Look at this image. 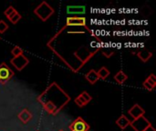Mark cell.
<instances>
[{
  "label": "cell",
  "mask_w": 156,
  "mask_h": 131,
  "mask_svg": "<svg viewBox=\"0 0 156 131\" xmlns=\"http://www.w3.org/2000/svg\"><path fill=\"white\" fill-rule=\"evenodd\" d=\"M34 13L37 15V17L45 22L54 14V9L46 1H43L37 7H36Z\"/></svg>",
  "instance_id": "cell-1"
},
{
  "label": "cell",
  "mask_w": 156,
  "mask_h": 131,
  "mask_svg": "<svg viewBox=\"0 0 156 131\" xmlns=\"http://www.w3.org/2000/svg\"><path fill=\"white\" fill-rule=\"evenodd\" d=\"M130 123H131V121L127 119V117L126 116H124V115H122L117 120H116V125L120 128V129H125L128 126H130Z\"/></svg>",
  "instance_id": "cell-9"
},
{
  "label": "cell",
  "mask_w": 156,
  "mask_h": 131,
  "mask_svg": "<svg viewBox=\"0 0 156 131\" xmlns=\"http://www.w3.org/2000/svg\"><path fill=\"white\" fill-rule=\"evenodd\" d=\"M13 76H14L13 70L8 66H6L5 63L0 65V83L4 84L7 82L12 78Z\"/></svg>",
  "instance_id": "cell-4"
},
{
  "label": "cell",
  "mask_w": 156,
  "mask_h": 131,
  "mask_svg": "<svg viewBox=\"0 0 156 131\" xmlns=\"http://www.w3.org/2000/svg\"><path fill=\"white\" fill-rule=\"evenodd\" d=\"M75 103H76V105H78L80 108H82V107H85L86 105H87V103H86V101L80 97V95H79L76 98H75Z\"/></svg>",
  "instance_id": "cell-17"
},
{
  "label": "cell",
  "mask_w": 156,
  "mask_h": 131,
  "mask_svg": "<svg viewBox=\"0 0 156 131\" xmlns=\"http://www.w3.org/2000/svg\"><path fill=\"white\" fill-rule=\"evenodd\" d=\"M68 13L70 14H79V13H83L85 11L84 6H68Z\"/></svg>",
  "instance_id": "cell-15"
},
{
  "label": "cell",
  "mask_w": 156,
  "mask_h": 131,
  "mask_svg": "<svg viewBox=\"0 0 156 131\" xmlns=\"http://www.w3.org/2000/svg\"><path fill=\"white\" fill-rule=\"evenodd\" d=\"M130 126L135 131H144L151 126V123L145 119L144 116H142L133 119V121L130 123Z\"/></svg>",
  "instance_id": "cell-2"
},
{
  "label": "cell",
  "mask_w": 156,
  "mask_h": 131,
  "mask_svg": "<svg viewBox=\"0 0 156 131\" xmlns=\"http://www.w3.org/2000/svg\"><path fill=\"white\" fill-rule=\"evenodd\" d=\"M11 54L13 55V57H17V56H20V55H23V49L19 47H15L12 51H11Z\"/></svg>",
  "instance_id": "cell-18"
},
{
  "label": "cell",
  "mask_w": 156,
  "mask_h": 131,
  "mask_svg": "<svg viewBox=\"0 0 156 131\" xmlns=\"http://www.w3.org/2000/svg\"><path fill=\"white\" fill-rule=\"evenodd\" d=\"M143 86H144V88L145 89H147V90H149V91H152V90H154V88H153L151 85H149L146 81H144V82L143 83Z\"/></svg>",
  "instance_id": "cell-23"
},
{
  "label": "cell",
  "mask_w": 156,
  "mask_h": 131,
  "mask_svg": "<svg viewBox=\"0 0 156 131\" xmlns=\"http://www.w3.org/2000/svg\"><path fill=\"white\" fill-rule=\"evenodd\" d=\"M85 78H86V79L88 80V82H89V83H90L91 85L95 84V83L100 79V78H99V77H98L97 72H96L94 69H91L90 71H89V72L86 74Z\"/></svg>",
  "instance_id": "cell-10"
},
{
  "label": "cell",
  "mask_w": 156,
  "mask_h": 131,
  "mask_svg": "<svg viewBox=\"0 0 156 131\" xmlns=\"http://www.w3.org/2000/svg\"><path fill=\"white\" fill-rule=\"evenodd\" d=\"M129 114L133 117V119L139 118V117H142V116H144L145 114V110L138 104H135L133 107H132V109L129 110Z\"/></svg>",
  "instance_id": "cell-7"
},
{
  "label": "cell",
  "mask_w": 156,
  "mask_h": 131,
  "mask_svg": "<svg viewBox=\"0 0 156 131\" xmlns=\"http://www.w3.org/2000/svg\"><path fill=\"white\" fill-rule=\"evenodd\" d=\"M137 56H138V57H139L143 62H147V61H149L150 58L153 57V53L150 52V51H148V50L144 49V50L139 51L138 54H137Z\"/></svg>",
  "instance_id": "cell-11"
},
{
  "label": "cell",
  "mask_w": 156,
  "mask_h": 131,
  "mask_svg": "<svg viewBox=\"0 0 156 131\" xmlns=\"http://www.w3.org/2000/svg\"><path fill=\"white\" fill-rule=\"evenodd\" d=\"M149 85H151L153 88H155L156 86V77L154 74H151L145 80Z\"/></svg>",
  "instance_id": "cell-16"
},
{
  "label": "cell",
  "mask_w": 156,
  "mask_h": 131,
  "mask_svg": "<svg viewBox=\"0 0 156 131\" xmlns=\"http://www.w3.org/2000/svg\"><path fill=\"white\" fill-rule=\"evenodd\" d=\"M10 62H11L12 66H14V67L17 71H22L29 64V60L25 55H20V56L15 57L11 59Z\"/></svg>",
  "instance_id": "cell-3"
},
{
  "label": "cell",
  "mask_w": 156,
  "mask_h": 131,
  "mask_svg": "<svg viewBox=\"0 0 156 131\" xmlns=\"http://www.w3.org/2000/svg\"><path fill=\"white\" fill-rule=\"evenodd\" d=\"M102 54H103V56H105L107 58H110V57L114 54V51H113V49H112V48H110V47H107V48H104V49L102 50Z\"/></svg>",
  "instance_id": "cell-20"
},
{
  "label": "cell",
  "mask_w": 156,
  "mask_h": 131,
  "mask_svg": "<svg viewBox=\"0 0 156 131\" xmlns=\"http://www.w3.org/2000/svg\"><path fill=\"white\" fill-rule=\"evenodd\" d=\"M69 129L70 131H88L90 129V126L80 117L69 126Z\"/></svg>",
  "instance_id": "cell-5"
},
{
  "label": "cell",
  "mask_w": 156,
  "mask_h": 131,
  "mask_svg": "<svg viewBox=\"0 0 156 131\" xmlns=\"http://www.w3.org/2000/svg\"><path fill=\"white\" fill-rule=\"evenodd\" d=\"M80 97H81V98L86 101V103H87V104H89V103L92 100V97H91V96H90L87 91H83V92L80 94Z\"/></svg>",
  "instance_id": "cell-19"
},
{
  "label": "cell",
  "mask_w": 156,
  "mask_h": 131,
  "mask_svg": "<svg viewBox=\"0 0 156 131\" xmlns=\"http://www.w3.org/2000/svg\"><path fill=\"white\" fill-rule=\"evenodd\" d=\"M144 131H155V129H154V127L151 125L150 127H148V128H147V129H146Z\"/></svg>",
  "instance_id": "cell-24"
},
{
  "label": "cell",
  "mask_w": 156,
  "mask_h": 131,
  "mask_svg": "<svg viewBox=\"0 0 156 131\" xmlns=\"http://www.w3.org/2000/svg\"><path fill=\"white\" fill-rule=\"evenodd\" d=\"M7 29H8V25L4 20H0V34L5 33Z\"/></svg>",
  "instance_id": "cell-21"
},
{
  "label": "cell",
  "mask_w": 156,
  "mask_h": 131,
  "mask_svg": "<svg viewBox=\"0 0 156 131\" xmlns=\"http://www.w3.org/2000/svg\"><path fill=\"white\" fill-rule=\"evenodd\" d=\"M18 119L21 120V122H23L24 124H27L28 123L31 119H32V114L28 111V109H22L20 111V113L18 114Z\"/></svg>",
  "instance_id": "cell-8"
},
{
  "label": "cell",
  "mask_w": 156,
  "mask_h": 131,
  "mask_svg": "<svg viewBox=\"0 0 156 131\" xmlns=\"http://www.w3.org/2000/svg\"><path fill=\"white\" fill-rule=\"evenodd\" d=\"M15 11H16V9H15L13 6H11V5H10L9 7H7V8L5 10V12H4V15H5V16L8 18V17L10 16V15H11L12 13H14Z\"/></svg>",
  "instance_id": "cell-22"
},
{
  "label": "cell",
  "mask_w": 156,
  "mask_h": 131,
  "mask_svg": "<svg viewBox=\"0 0 156 131\" xmlns=\"http://www.w3.org/2000/svg\"><path fill=\"white\" fill-rule=\"evenodd\" d=\"M67 26H86V18L85 17H80V16H70L67 18Z\"/></svg>",
  "instance_id": "cell-6"
},
{
  "label": "cell",
  "mask_w": 156,
  "mask_h": 131,
  "mask_svg": "<svg viewBox=\"0 0 156 131\" xmlns=\"http://www.w3.org/2000/svg\"><path fill=\"white\" fill-rule=\"evenodd\" d=\"M127 79H128V76H127L123 71H122V70L119 71V72L114 76V80H115L118 84H120V85L125 83Z\"/></svg>",
  "instance_id": "cell-12"
},
{
  "label": "cell",
  "mask_w": 156,
  "mask_h": 131,
  "mask_svg": "<svg viewBox=\"0 0 156 131\" xmlns=\"http://www.w3.org/2000/svg\"><path fill=\"white\" fill-rule=\"evenodd\" d=\"M59 131H63V130H59Z\"/></svg>",
  "instance_id": "cell-25"
},
{
  "label": "cell",
  "mask_w": 156,
  "mask_h": 131,
  "mask_svg": "<svg viewBox=\"0 0 156 131\" xmlns=\"http://www.w3.org/2000/svg\"><path fill=\"white\" fill-rule=\"evenodd\" d=\"M21 17H22V16H21V15H20V14L16 10L14 13H12V14L10 15V16H9L7 19H8L12 24H14V25H15V24H16V23L21 19Z\"/></svg>",
  "instance_id": "cell-14"
},
{
  "label": "cell",
  "mask_w": 156,
  "mask_h": 131,
  "mask_svg": "<svg viewBox=\"0 0 156 131\" xmlns=\"http://www.w3.org/2000/svg\"><path fill=\"white\" fill-rule=\"evenodd\" d=\"M97 74H98L99 78L105 79V78H107L110 76V71H109V69H108L107 67H102L100 68V70L97 72Z\"/></svg>",
  "instance_id": "cell-13"
}]
</instances>
